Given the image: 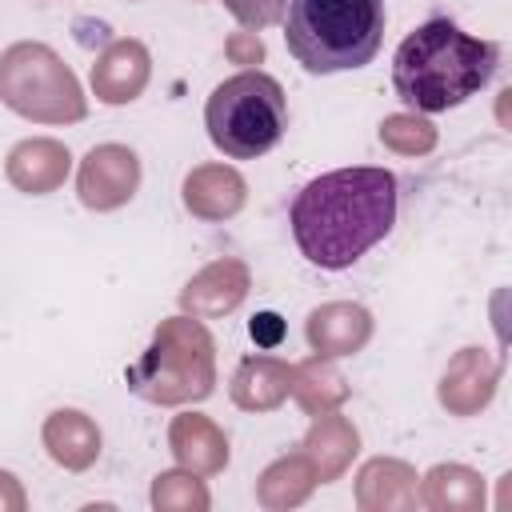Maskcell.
<instances>
[{
	"label": "cell",
	"mask_w": 512,
	"mask_h": 512,
	"mask_svg": "<svg viewBox=\"0 0 512 512\" xmlns=\"http://www.w3.org/2000/svg\"><path fill=\"white\" fill-rule=\"evenodd\" d=\"M396 208H400L396 176L388 168L352 164L308 180L292 196L288 224L308 264L324 272H344L392 232Z\"/></svg>",
	"instance_id": "1"
},
{
	"label": "cell",
	"mask_w": 512,
	"mask_h": 512,
	"mask_svg": "<svg viewBox=\"0 0 512 512\" xmlns=\"http://www.w3.org/2000/svg\"><path fill=\"white\" fill-rule=\"evenodd\" d=\"M500 68V44L464 32L448 16L416 24L392 56L396 100L412 112L436 116L480 96Z\"/></svg>",
	"instance_id": "2"
},
{
	"label": "cell",
	"mask_w": 512,
	"mask_h": 512,
	"mask_svg": "<svg viewBox=\"0 0 512 512\" xmlns=\"http://www.w3.org/2000/svg\"><path fill=\"white\" fill-rule=\"evenodd\" d=\"M384 0H288L284 48L308 76L356 72L384 44Z\"/></svg>",
	"instance_id": "3"
},
{
	"label": "cell",
	"mask_w": 512,
	"mask_h": 512,
	"mask_svg": "<svg viewBox=\"0 0 512 512\" xmlns=\"http://www.w3.org/2000/svg\"><path fill=\"white\" fill-rule=\"evenodd\" d=\"M204 128L228 160H260L288 132V96L268 72H236L212 88L204 104Z\"/></svg>",
	"instance_id": "4"
}]
</instances>
